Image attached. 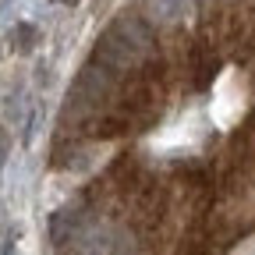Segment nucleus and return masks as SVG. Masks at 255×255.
Here are the masks:
<instances>
[{"label":"nucleus","instance_id":"1","mask_svg":"<svg viewBox=\"0 0 255 255\" xmlns=\"http://www.w3.org/2000/svg\"><path fill=\"white\" fill-rule=\"evenodd\" d=\"M32 39H36V36H32V28L25 25V28H18V36H14V46H18V50H28V46H32Z\"/></svg>","mask_w":255,"mask_h":255},{"label":"nucleus","instance_id":"2","mask_svg":"<svg viewBox=\"0 0 255 255\" xmlns=\"http://www.w3.org/2000/svg\"><path fill=\"white\" fill-rule=\"evenodd\" d=\"M4 159H7V135H0V174H4Z\"/></svg>","mask_w":255,"mask_h":255},{"label":"nucleus","instance_id":"3","mask_svg":"<svg viewBox=\"0 0 255 255\" xmlns=\"http://www.w3.org/2000/svg\"><path fill=\"white\" fill-rule=\"evenodd\" d=\"M64 4H75V0H64Z\"/></svg>","mask_w":255,"mask_h":255}]
</instances>
